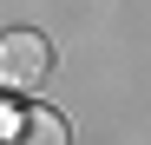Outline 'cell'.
<instances>
[{"label": "cell", "instance_id": "6da1fadb", "mask_svg": "<svg viewBox=\"0 0 151 145\" xmlns=\"http://www.w3.org/2000/svg\"><path fill=\"white\" fill-rule=\"evenodd\" d=\"M46 66H53V46H46L40 33H27V27L0 33V86H7V92L40 86V79H46Z\"/></svg>", "mask_w": 151, "mask_h": 145}, {"label": "cell", "instance_id": "7a4b0ae2", "mask_svg": "<svg viewBox=\"0 0 151 145\" xmlns=\"http://www.w3.org/2000/svg\"><path fill=\"white\" fill-rule=\"evenodd\" d=\"M0 145H66V119L46 112V106H20Z\"/></svg>", "mask_w": 151, "mask_h": 145}]
</instances>
